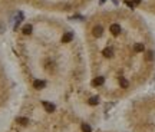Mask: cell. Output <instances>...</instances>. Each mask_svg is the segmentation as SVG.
Segmentation results:
<instances>
[{
	"mask_svg": "<svg viewBox=\"0 0 155 132\" xmlns=\"http://www.w3.org/2000/svg\"><path fill=\"white\" fill-rule=\"evenodd\" d=\"M126 4V7L134 9L136 12L148 13L155 16V0H121Z\"/></svg>",
	"mask_w": 155,
	"mask_h": 132,
	"instance_id": "277c9868",
	"label": "cell"
},
{
	"mask_svg": "<svg viewBox=\"0 0 155 132\" xmlns=\"http://www.w3.org/2000/svg\"><path fill=\"white\" fill-rule=\"evenodd\" d=\"M7 92H9V78H7V70H6L3 56L0 53V108L4 105L7 99Z\"/></svg>",
	"mask_w": 155,
	"mask_h": 132,
	"instance_id": "5b68a950",
	"label": "cell"
},
{
	"mask_svg": "<svg viewBox=\"0 0 155 132\" xmlns=\"http://www.w3.org/2000/svg\"><path fill=\"white\" fill-rule=\"evenodd\" d=\"M132 124L136 132H155V98L141 101L134 106Z\"/></svg>",
	"mask_w": 155,
	"mask_h": 132,
	"instance_id": "3957f363",
	"label": "cell"
},
{
	"mask_svg": "<svg viewBox=\"0 0 155 132\" xmlns=\"http://www.w3.org/2000/svg\"><path fill=\"white\" fill-rule=\"evenodd\" d=\"M93 0H0V38L22 10H33L40 14H75L86 10Z\"/></svg>",
	"mask_w": 155,
	"mask_h": 132,
	"instance_id": "7a4b0ae2",
	"label": "cell"
},
{
	"mask_svg": "<svg viewBox=\"0 0 155 132\" xmlns=\"http://www.w3.org/2000/svg\"><path fill=\"white\" fill-rule=\"evenodd\" d=\"M82 30L91 85L105 98L126 96L152 76L155 36L139 12L96 9L85 19Z\"/></svg>",
	"mask_w": 155,
	"mask_h": 132,
	"instance_id": "6da1fadb",
	"label": "cell"
}]
</instances>
